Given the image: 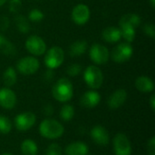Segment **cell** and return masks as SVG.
Segmentation results:
<instances>
[{"instance_id":"obj_21","label":"cell","mask_w":155,"mask_h":155,"mask_svg":"<svg viewBox=\"0 0 155 155\" xmlns=\"http://www.w3.org/2000/svg\"><path fill=\"white\" fill-rule=\"evenodd\" d=\"M140 24H141V17L134 13H129L124 15L119 21V25H130L134 27L135 29L140 25Z\"/></svg>"},{"instance_id":"obj_16","label":"cell","mask_w":155,"mask_h":155,"mask_svg":"<svg viewBox=\"0 0 155 155\" xmlns=\"http://www.w3.org/2000/svg\"><path fill=\"white\" fill-rule=\"evenodd\" d=\"M89 147L88 145L81 141L72 142L64 148L65 155H88Z\"/></svg>"},{"instance_id":"obj_5","label":"cell","mask_w":155,"mask_h":155,"mask_svg":"<svg viewBox=\"0 0 155 155\" xmlns=\"http://www.w3.org/2000/svg\"><path fill=\"white\" fill-rule=\"evenodd\" d=\"M114 153L115 155H132L133 147L130 139L124 133L115 134L113 140Z\"/></svg>"},{"instance_id":"obj_40","label":"cell","mask_w":155,"mask_h":155,"mask_svg":"<svg viewBox=\"0 0 155 155\" xmlns=\"http://www.w3.org/2000/svg\"><path fill=\"white\" fill-rule=\"evenodd\" d=\"M1 155H14L13 153H2Z\"/></svg>"},{"instance_id":"obj_25","label":"cell","mask_w":155,"mask_h":155,"mask_svg":"<svg viewBox=\"0 0 155 155\" xmlns=\"http://www.w3.org/2000/svg\"><path fill=\"white\" fill-rule=\"evenodd\" d=\"M119 28L121 30L122 38H124L127 43L130 44L134 42L136 34V29L134 27L130 25H119Z\"/></svg>"},{"instance_id":"obj_36","label":"cell","mask_w":155,"mask_h":155,"mask_svg":"<svg viewBox=\"0 0 155 155\" xmlns=\"http://www.w3.org/2000/svg\"><path fill=\"white\" fill-rule=\"evenodd\" d=\"M54 77V74L53 70H51V69H48V70L45 73V74H44V79H45V81H47V82L52 81Z\"/></svg>"},{"instance_id":"obj_32","label":"cell","mask_w":155,"mask_h":155,"mask_svg":"<svg viewBox=\"0 0 155 155\" xmlns=\"http://www.w3.org/2000/svg\"><path fill=\"white\" fill-rule=\"evenodd\" d=\"M143 30L144 34L146 35L150 36L151 38L155 37V26L153 24H145L143 27Z\"/></svg>"},{"instance_id":"obj_13","label":"cell","mask_w":155,"mask_h":155,"mask_svg":"<svg viewBox=\"0 0 155 155\" xmlns=\"http://www.w3.org/2000/svg\"><path fill=\"white\" fill-rule=\"evenodd\" d=\"M17 103L15 93L9 87L0 89V106L5 110H12Z\"/></svg>"},{"instance_id":"obj_37","label":"cell","mask_w":155,"mask_h":155,"mask_svg":"<svg viewBox=\"0 0 155 155\" xmlns=\"http://www.w3.org/2000/svg\"><path fill=\"white\" fill-rule=\"evenodd\" d=\"M149 104H150V106L152 108V111H155V95L154 94H152L151 97H150V101H149Z\"/></svg>"},{"instance_id":"obj_18","label":"cell","mask_w":155,"mask_h":155,"mask_svg":"<svg viewBox=\"0 0 155 155\" xmlns=\"http://www.w3.org/2000/svg\"><path fill=\"white\" fill-rule=\"evenodd\" d=\"M134 85L136 87V89L143 94H149V93H153L154 90V83L153 81L145 75H142L136 78Z\"/></svg>"},{"instance_id":"obj_17","label":"cell","mask_w":155,"mask_h":155,"mask_svg":"<svg viewBox=\"0 0 155 155\" xmlns=\"http://www.w3.org/2000/svg\"><path fill=\"white\" fill-rule=\"evenodd\" d=\"M102 38L109 44L118 43L122 39L121 30L116 26H108L103 30Z\"/></svg>"},{"instance_id":"obj_26","label":"cell","mask_w":155,"mask_h":155,"mask_svg":"<svg viewBox=\"0 0 155 155\" xmlns=\"http://www.w3.org/2000/svg\"><path fill=\"white\" fill-rule=\"evenodd\" d=\"M15 25L19 32H21L23 34H26L30 31L29 21L25 16H23L21 15H17L15 17Z\"/></svg>"},{"instance_id":"obj_41","label":"cell","mask_w":155,"mask_h":155,"mask_svg":"<svg viewBox=\"0 0 155 155\" xmlns=\"http://www.w3.org/2000/svg\"><path fill=\"white\" fill-rule=\"evenodd\" d=\"M36 1H42V0H36Z\"/></svg>"},{"instance_id":"obj_11","label":"cell","mask_w":155,"mask_h":155,"mask_svg":"<svg viewBox=\"0 0 155 155\" xmlns=\"http://www.w3.org/2000/svg\"><path fill=\"white\" fill-rule=\"evenodd\" d=\"M90 15L91 12L87 5L78 4L73 8L71 17L74 24L78 25H84L89 21Z\"/></svg>"},{"instance_id":"obj_20","label":"cell","mask_w":155,"mask_h":155,"mask_svg":"<svg viewBox=\"0 0 155 155\" xmlns=\"http://www.w3.org/2000/svg\"><path fill=\"white\" fill-rule=\"evenodd\" d=\"M20 150L23 155H37L38 153L37 143L32 139H25L20 145Z\"/></svg>"},{"instance_id":"obj_3","label":"cell","mask_w":155,"mask_h":155,"mask_svg":"<svg viewBox=\"0 0 155 155\" xmlns=\"http://www.w3.org/2000/svg\"><path fill=\"white\" fill-rule=\"evenodd\" d=\"M84 80L90 89L97 90L104 83L103 72L96 65H89L84 71Z\"/></svg>"},{"instance_id":"obj_7","label":"cell","mask_w":155,"mask_h":155,"mask_svg":"<svg viewBox=\"0 0 155 155\" xmlns=\"http://www.w3.org/2000/svg\"><path fill=\"white\" fill-rule=\"evenodd\" d=\"M134 54V48L130 43L124 42L118 44L112 51V59L118 64L125 63L131 59Z\"/></svg>"},{"instance_id":"obj_27","label":"cell","mask_w":155,"mask_h":155,"mask_svg":"<svg viewBox=\"0 0 155 155\" xmlns=\"http://www.w3.org/2000/svg\"><path fill=\"white\" fill-rule=\"evenodd\" d=\"M13 128V124L11 120L3 114H0V134H8Z\"/></svg>"},{"instance_id":"obj_38","label":"cell","mask_w":155,"mask_h":155,"mask_svg":"<svg viewBox=\"0 0 155 155\" xmlns=\"http://www.w3.org/2000/svg\"><path fill=\"white\" fill-rule=\"evenodd\" d=\"M7 0H0V6H2L3 5H5L6 3Z\"/></svg>"},{"instance_id":"obj_34","label":"cell","mask_w":155,"mask_h":155,"mask_svg":"<svg viewBox=\"0 0 155 155\" xmlns=\"http://www.w3.org/2000/svg\"><path fill=\"white\" fill-rule=\"evenodd\" d=\"M9 26V19L6 16H2L0 18V30L5 31Z\"/></svg>"},{"instance_id":"obj_14","label":"cell","mask_w":155,"mask_h":155,"mask_svg":"<svg viewBox=\"0 0 155 155\" xmlns=\"http://www.w3.org/2000/svg\"><path fill=\"white\" fill-rule=\"evenodd\" d=\"M127 92L124 89H117L115 90L107 100V105L112 110H116L121 108L127 100Z\"/></svg>"},{"instance_id":"obj_39","label":"cell","mask_w":155,"mask_h":155,"mask_svg":"<svg viewBox=\"0 0 155 155\" xmlns=\"http://www.w3.org/2000/svg\"><path fill=\"white\" fill-rule=\"evenodd\" d=\"M150 3H151V5H152V6H153V7H154V5H155V0H150Z\"/></svg>"},{"instance_id":"obj_35","label":"cell","mask_w":155,"mask_h":155,"mask_svg":"<svg viewBox=\"0 0 155 155\" xmlns=\"http://www.w3.org/2000/svg\"><path fill=\"white\" fill-rule=\"evenodd\" d=\"M54 107L52 106V104H45V105L44 106L43 113H44L45 115L50 117V116H52V114H54Z\"/></svg>"},{"instance_id":"obj_12","label":"cell","mask_w":155,"mask_h":155,"mask_svg":"<svg viewBox=\"0 0 155 155\" xmlns=\"http://www.w3.org/2000/svg\"><path fill=\"white\" fill-rule=\"evenodd\" d=\"M90 136L93 142L100 146H106L110 143V134L105 127L97 124L94 125L90 132Z\"/></svg>"},{"instance_id":"obj_2","label":"cell","mask_w":155,"mask_h":155,"mask_svg":"<svg viewBox=\"0 0 155 155\" xmlns=\"http://www.w3.org/2000/svg\"><path fill=\"white\" fill-rule=\"evenodd\" d=\"M52 95L59 103L65 104L69 102L74 96V85L72 82L66 77L58 79L53 85Z\"/></svg>"},{"instance_id":"obj_8","label":"cell","mask_w":155,"mask_h":155,"mask_svg":"<svg viewBox=\"0 0 155 155\" xmlns=\"http://www.w3.org/2000/svg\"><path fill=\"white\" fill-rule=\"evenodd\" d=\"M40 67V62L35 56H25L19 59L16 64L17 71L24 75H31L35 74Z\"/></svg>"},{"instance_id":"obj_4","label":"cell","mask_w":155,"mask_h":155,"mask_svg":"<svg viewBox=\"0 0 155 155\" xmlns=\"http://www.w3.org/2000/svg\"><path fill=\"white\" fill-rule=\"evenodd\" d=\"M45 55V64L48 69H57L64 60V52L59 46H53L47 50Z\"/></svg>"},{"instance_id":"obj_30","label":"cell","mask_w":155,"mask_h":155,"mask_svg":"<svg viewBox=\"0 0 155 155\" xmlns=\"http://www.w3.org/2000/svg\"><path fill=\"white\" fill-rule=\"evenodd\" d=\"M83 67L79 64H71L67 68H66V73L69 76L74 77L79 75L82 73Z\"/></svg>"},{"instance_id":"obj_22","label":"cell","mask_w":155,"mask_h":155,"mask_svg":"<svg viewBox=\"0 0 155 155\" xmlns=\"http://www.w3.org/2000/svg\"><path fill=\"white\" fill-rule=\"evenodd\" d=\"M3 82L5 87H9V88L14 86L16 84L17 74H16V70L14 67L9 66L5 70L3 74Z\"/></svg>"},{"instance_id":"obj_10","label":"cell","mask_w":155,"mask_h":155,"mask_svg":"<svg viewBox=\"0 0 155 155\" xmlns=\"http://www.w3.org/2000/svg\"><path fill=\"white\" fill-rule=\"evenodd\" d=\"M25 48L33 56H40L46 52V44L39 35H32L25 41Z\"/></svg>"},{"instance_id":"obj_24","label":"cell","mask_w":155,"mask_h":155,"mask_svg":"<svg viewBox=\"0 0 155 155\" xmlns=\"http://www.w3.org/2000/svg\"><path fill=\"white\" fill-rule=\"evenodd\" d=\"M74 114H75L74 107L72 104L66 103L61 107L59 112V116L61 120H63L64 122H70L74 117Z\"/></svg>"},{"instance_id":"obj_6","label":"cell","mask_w":155,"mask_h":155,"mask_svg":"<svg viewBox=\"0 0 155 155\" xmlns=\"http://www.w3.org/2000/svg\"><path fill=\"white\" fill-rule=\"evenodd\" d=\"M89 56L94 64L102 65L108 62L110 58V52L104 45L94 43L90 47Z\"/></svg>"},{"instance_id":"obj_1","label":"cell","mask_w":155,"mask_h":155,"mask_svg":"<svg viewBox=\"0 0 155 155\" xmlns=\"http://www.w3.org/2000/svg\"><path fill=\"white\" fill-rule=\"evenodd\" d=\"M38 131L42 137L47 140H56L63 136L64 127L59 121L48 117L40 123Z\"/></svg>"},{"instance_id":"obj_31","label":"cell","mask_w":155,"mask_h":155,"mask_svg":"<svg viewBox=\"0 0 155 155\" xmlns=\"http://www.w3.org/2000/svg\"><path fill=\"white\" fill-rule=\"evenodd\" d=\"M9 11L13 14L17 15L22 7V1L21 0H10L9 1Z\"/></svg>"},{"instance_id":"obj_15","label":"cell","mask_w":155,"mask_h":155,"mask_svg":"<svg viewBox=\"0 0 155 155\" xmlns=\"http://www.w3.org/2000/svg\"><path fill=\"white\" fill-rule=\"evenodd\" d=\"M101 102V95L96 90H89L85 92L80 98V104L88 109L96 107Z\"/></svg>"},{"instance_id":"obj_33","label":"cell","mask_w":155,"mask_h":155,"mask_svg":"<svg viewBox=\"0 0 155 155\" xmlns=\"http://www.w3.org/2000/svg\"><path fill=\"white\" fill-rule=\"evenodd\" d=\"M147 154L155 155V137L153 136L147 143Z\"/></svg>"},{"instance_id":"obj_29","label":"cell","mask_w":155,"mask_h":155,"mask_svg":"<svg viewBox=\"0 0 155 155\" xmlns=\"http://www.w3.org/2000/svg\"><path fill=\"white\" fill-rule=\"evenodd\" d=\"M44 155H63V149L58 143H52L47 146Z\"/></svg>"},{"instance_id":"obj_28","label":"cell","mask_w":155,"mask_h":155,"mask_svg":"<svg viewBox=\"0 0 155 155\" xmlns=\"http://www.w3.org/2000/svg\"><path fill=\"white\" fill-rule=\"evenodd\" d=\"M45 17L44 13L39 10V9H32L29 13H28V20L34 23H39L41 22Z\"/></svg>"},{"instance_id":"obj_9","label":"cell","mask_w":155,"mask_h":155,"mask_svg":"<svg viewBox=\"0 0 155 155\" xmlns=\"http://www.w3.org/2000/svg\"><path fill=\"white\" fill-rule=\"evenodd\" d=\"M36 123V116L32 112L18 114L14 119V125L20 132H26L34 127Z\"/></svg>"},{"instance_id":"obj_19","label":"cell","mask_w":155,"mask_h":155,"mask_svg":"<svg viewBox=\"0 0 155 155\" xmlns=\"http://www.w3.org/2000/svg\"><path fill=\"white\" fill-rule=\"evenodd\" d=\"M88 49V43L85 40H76L74 41L71 45L69 49L70 55L74 56H80L84 54Z\"/></svg>"},{"instance_id":"obj_23","label":"cell","mask_w":155,"mask_h":155,"mask_svg":"<svg viewBox=\"0 0 155 155\" xmlns=\"http://www.w3.org/2000/svg\"><path fill=\"white\" fill-rule=\"evenodd\" d=\"M0 52L7 56H14L16 54L15 45L0 34Z\"/></svg>"}]
</instances>
